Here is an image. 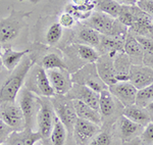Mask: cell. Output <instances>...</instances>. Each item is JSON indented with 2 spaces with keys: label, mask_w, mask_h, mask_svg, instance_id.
Segmentation results:
<instances>
[{
  "label": "cell",
  "mask_w": 153,
  "mask_h": 145,
  "mask_svg": "<svg viewBox=\"0 0 153 145\" xmlns=\"http://www.w3.org/2000/svg\"><path fill=\"white\" fill-rule=\"evenodd\" d=\"M34 65V60L29 55H26L19 65L11 71L8 78L0 87V102L16 101L19 92L26 82L27 76Z\"/></svg>",
  "instance_id": "cell-1"
},
{
  "label": "cell",
  "mask_w": 153,
  "mask_h": 145,
  "mask_svg": "<svg viewBox=\"0 0 153 145\" xmlns=\"http://www.w3.org/2000/svg\"><path fill=\"white\" fill-rule=\"evenodd\" d=\"M86 25L97 31L100 35L122 39L127 34V27L120 24L117 19L99 11L91 14Z\"/></svg>",
  "instance_id": "cell-2"
},
{
  "label": "cell",
  "mask_w": 153,
  "mask_h": 145,
  "mask_svg": "<svg viewBox=\"0 0 153 145\" xmlns=\"http://www.w3.org/2000/svg\"><path fill=\"white\" fill-rule=\"evenodd\" d=\"M32 12L12 9L7 18L0 19V43H9L16 40L26 27V19Z\"/></svg>",
  "instance_id": "cell-3"
},
{
  "label": "cell",
  "mask_w": 153,
  "mask_h": 145,
  "mask_svg": "<svg viewBox=\"0 0 153 145\" xmlns=\"http://www.w3.org/2000/svg\"><path fill=\"white\" fill-rule=\"evenodd\" d=\"M26 88L40 97H53L55 95L47 72L41 65L32 67L26 79Z\"/></svg>",
  "instance_id": "cell-4"
},
{
  "label": "cell",
  "mask_w": 153,
  "mask_h": 145,
  "mask_svg": "<svg viewBox=\"0 0 153 145\" xmlns=\"http://www.w3.org/2000/svg\"><path fill=\"white\" fill-rule=\"evenodd\" d=\"M16 99H18V104L23 112L26 129L33 130L36 125L37 112L39 109V96L24 87L19 92Z\"/></svg>",
  "instance_id": "cell-5"
},
{
  "label": "cell",
  "mask_w": 153,
  "mask_h": 145,
  "mask_svg": "<svg viewBox=\"0 0 153 145\" xmlns=\"http://www.w3.org/2000/svg\"><path fill=\"white\" fill-rule=\"evenodd\" d=\"M55 117L56 115L50 98L39 96V109L37 112L36 125L37 130L41 134L42 140L49 139Z\"/></svg>",
  "instance_id": "cell-6"
},
{
  "label": "cell",
  "mask_w": 153,
  "mask_h": 145,
  "mask_svg": "<svg viewBox=\"0 0 153 145\" xmlns=\"http://www.w3.org/2000/svg\"><path fill=\"white\" fill-rule=\"evenodd\" d=\"M50 100L53 105L56 117L65 126L68 135H71L74 125L78 119L75 109H74L73 101L68 99L65 95H54L53 97H50Z\"/></svg>",
  "instance_id": "cell-7"
},
{
  "label": "cell",
  "mask_w": 153,
  "mask_h": 145,
  "mask_svg": "<svg viewBox=\"0 0 153 145\" xmlns=\"http://www.w3.org/2000/svg\"><path fill=\"white\" fill-rule=\"evenodd\" d=\"M71 81L76 84L87 86L98 93L108 89L106 84L103 83L98 75L95 63H87L86 65H84L78 72L71 75Z\"/></svg>",
  "instance_id": "cell-8"
},
{
  "label": "cell",
  "mask_w": 153,
  "mask_h": 145,
  "mask_svg": "<svg viewBox=\"0 0 153 145\" xmlns=\"http://www.w3.org/2000/svg\"><path fill=\"white\" fill-rule=\"evenodd\" d=\"M0 120L8 125L13 131L26 129L23 112L16 101L0 102Z\"/></svg>",
  "instance_id": "cell-9"
},
{
  "label": "cell",
  "mask_w": 153,
  "mask_h": 145,
  "mask_svg": "<svg viewBox=\"0 0 153 145\" xmlns=\"http://www.w3.org/2000/svg\"><path fill=\"white\" fill-rule=\"evenodd\" d=\"M100 132V126L83 119H76L73 128V136L76 145H86Z\"/></svg>",
  "instance_id": "cell-10"
},
{
  "label": "cell",
  "mask_w": 153,
  "mask_h": 145,
  "mask_svg": "<svg viewBox=\"0 0 153 145\" xmlns=\"http://www.w3.org/2000/svg\"><path fill=\"white\" fill-rule=\"evenodd\" d=\"M65 96L71 100H80L97 110L99 109V93L85 85L73 83L71 90L66 93Z\"/></svg>",
  "instance_id": "cell-11"
},
{
  "label": "cell",
  "mask_w": 153,
  "mask_h": 145,
  "mask_svg": "<svg viewBox=\"0 0 153 145\" xmlns=\"http://www.w3.org/2000/svg\"><path fill=\"white\" fill-rule=\"evenodd\" d=\"M46 72L55 95H65L71 90L73 81L68 68H53Z\"/></svg>",
  "instance_id": "cell-12"
},
{
  "label": "cell",
  "mask_w": 153,
  "mask_h": 145,
  "mask_svg": "<svg viewBox=\"0 0 153 145\" xmlns=\"http://www.w3.org/2000/svg\"><path fill=\"white\" fill-rule=\"evenodd\" d=\"M108 90L125 107L136 104L138 89L130 82H117L109 86Z\"/></svg>",
  "instance_id": "cell-13"
},
{
  "label": "cell",
  "mask_w": 153,
  "mask_h": 145,
  "mask_svg": "<svg viewBox=\"0 0 153 145\" xmlns=\"http://www.w3.org/2000/svg\"><path fill=\"white\" fill-rule=\"evenodd\" d=\"M95 65L100 79L103 81L104 84H106L107 87L117 83L115 80L117 70H115L114 65V58L108 54L101 55L98 57Z\"/></svg>",
  "instance_id": "cell-14"
},
{
  "label": "cell",
  "mask_w": 153,
  "mask_h": 145,
  "mask_svg": "<svg viewBox=\"0 0 153 145\" xmlns=\"http://www.w3.org/2000/svg\"><path fill=\"white\" fill-rule=\"evenodd\" d=\"M134 21L131 26V30L140 34L139 36L152 35L153 34V19L142 11L137 5H133Z\"/></svg>",
  "instance_id": "cell-15"
},
{
  "label": "cell",
  "mask_w": 153,
  "mask_h": 145,
  "mask_svg": "<svg viewBox=\"0 0 153 145\" xmlns=\"http://www.w3.org/2000/svg\"><path fill=\"white\" fill-rule=\"evenodd\" d=\"M41 140V134L38 131L25 129L22 131H13L4 143L5 145H36Z\"/></svg>",
  "instance_id": "cell-16"
},
{
  "label": "cell",
  "mask_w": 153,
  "mask_h": 145,
  "mask_svg": "<svg viewBox=\"0 0 153 145\" xmlns=\"http://www.w3.org/2000/svg\"><path fill=\"white\" fill-rule=\"evenodd\" d=\"M129 76V82L138 90L153 83V70L147 67H130Z\"/></svg>",
  "instance_id": "cell-17"
},
{
  "label": "cell",
  "mask_w": 153,
  "mask_h": 145,
  "mask_svg": "<svg viewBox=\"0 0 153 145\" xmlns=\"http://www.w3.org/2000/svg\"><path fill=\"white\" fill-rule=\"evenodd\" d=\"M118 133L123 141L129 142L136 137H138L144 130V127L137 123L131 121L125 115H120L117 121Z\"/></svg>",
  "instance_id": "cell-18"
},
{
  "label": "cell",
  "mask_w": 153,
  "mask_h": 145,
  "mask_svg": "<svg viewBox=\"0 0 153 145\" xmlns=\"http://www.w3.org/2000/svg\"><path fill=\"white\" fill-rule=\"evenodd\" d=\"M71 101H73V105H74V109H75L76 117L86 120V121H89V122H92V123H94V124L99 125L100 126L102 120H101L99 110L89 106L88 104L80 101V100L74 99V100H71Z\"/></svg>",
  "instance_id": "cell-19"
},
{
  "label": "cell",
  "mask_w": 153,
  "mask_h": 145,
  "mask_svg": "<svg viewBox=\"0 0 153 145\" xmlns=\"http://www.w3.org/2000/svg\"><path fill=\"white\" fill-rule=\"evenodd\" d=\"M30 50H13L11 48H4L1 54L3 68H5L8 72H11L19 65L23 58L28 55Z\"/></svg>",
  "instance_id": "cell-20"
},
{
  "label": "cell",
  "mask_w": 153,
  "mask_h": 145,
  "mask_svg": "<svg viewBox=\"0 0 153 145\" xmlns=\"http://www.w3.org/2000/svg\"><path fill=\"white\" fill-rule=\"evenodd\" d=\"M98 110L100 112L102 121L113 117L115 110H117L115 100L108 89L101 91L99 93V109Z\"/></svg>",
  "instance_id": "cell-21"
},
{
  "label": "cell",
  "mask_w": 153,
  "mask_h": 145,
  "mask_svg": "<svg viewBox=\"0 0 153 145\" xmlns=\"http://www.w3.org/2000/svg\"><path fill=\"white\" fill-rule=\"evenodd\" d=\"M123 115L127 117L131 121L137 123L141 126H147L151 121L149 112L146 109V107L140 106L137 104H133L130 106L125 107L123 110Z\"/></svg>",
  "instance_id": "cell-22"
},
{
  "label": "cell",
  "mask_w": 153,
  "mask_h": 145,
  "mask_svg": "<svg viewBox=\"0 0 153 145\" xmlns=\"http://www.w3.org/2000/svg\"><path fill=\"white\" fill-rule=\"evenodd\" d=\"M124 41L120 38L102 35L100 38L99 47L105 51V54L114 57L117 52H124Z\"/></svg>",
  "instance_id": "cell-23"
},
{
  "label": "cell",
  "mask_w": 153,
  "mask_h": 145,
  "mask_svg": "<svg viewBox=\"0 0 153 145\" xmlns=\"http://www.w3.org/2000/svg\"><path fill=\"white\" fill-rule=\"evenodd\" d=\"M68 132L66 130L65 125L62 122L55 117L53 123V127L51 130L50 136H49V140H50L51 145H65L66 138H68Z\"/></svg>",
  "instance_id": "cell-24"
},
{
  "label": "cell",
  "mask_w": 153,
  "mask_h": 145,
  "mask_svg": "<svg viewBox=\"0 0 153 145\" xmlns=\"http://www.w3.org/2000/svg\"><path fill=\"white\" fill-rule=\"evenodd\" d=\"M94 7L97 8V11L108 14L111 18L117 19L120 11V5L114 0H92Z\"/></svg>",
  "instance_id": "cell-25"
},
{
  "label": "cell",
  "mask_w": 153,
  "mask_h": 145,
  "mask_svg": "<svg viewBox=\"0 0 153 145\" xmlns=\"http://www.w3.org/2000/svg\"><path fill=\"white\" fill-rule=\"evenodd\" d=\"M78 37L80 40H82L86 45H90L92 47L99 46L101 35L94 29L90 28V27L86 26L84 28L80 29L78 33Z\"/></svg>",
  "instance_id": "cell-26"
},
{
  "label": "cell",
  "mask_w": 153,
  "mask_h": 145,
  "mask_svg": "<svg viewBox=\"0 0 153 145\" xmlns=\"http://www.w3.org/2000/svg\"><path fill=\"white\" fill-rule=\"evenodd\" d=\"M79 57L81 59L87 61L88 63H95L99 57V53L95 50L94 47L86 44H76L75 45Z\"/></svg>",
  "instance_id": "cell-27"
},
{
  "label": "cell",
  "mask_w": 153,
  "mask_h": 145,
  "mask_svg": "<svg viewBox=\"0 0 153 145\" xmlns=\"http://www.w3.org/2000/svg\"><path fill=\"white\" fill-rule=\"evenodd\" d=\"M41 67L44 70H53V68H68L66 65L56 53H48L43 56L41 60Z\"/></svg>",
  "instance_id": "cell-28"
},
{
  "label": "cell",
  "mask_w": 153,
  "mask_h": 145,
  "mask_svg": "<svg viewBox=\"0 0 153 145\" xmlns=\"http://www.w3.org/2000/svg\"><path fill=\"white\" fill-rule=\"evenodd\" d=\"M124 51L128 55L133 57H140L142 56L143 48L137 41V39L133 36H128L124 44Z\"/></svg>",
  "instance_id": "cell-29"
},
{
  "label": "cell",
  "mask_w": 153,
  "mask_h": 145,
  "mask_svg": "<svg viewBox=\"0 0 153 145\" xmlns=\"http://www.w3.org/2000/svg\"><path fill=\"white\" fill-rule=\"evenodd\" d=\"M153 101V83L146 87L139 89L136 97V104L140 106L146 107L147 104Z\"/></svg>",
  "instance_id": "cell-30"
},
{
  "label": "cell",
  "mask_w": 153,
  "mask_h": 145,
  "mask_svg": "<svg viewBox=\"0 0 153 145\" xmlns=\"http://www.w3.org/2000/svg\"><path fill=\"white\" fill-rule=\"evenodd\" d=\"M63 34V28L58 23H53L46 33V42L49 45H55L59 42Z\"/></svg>",
  "instance_id": "cell-31"
},
{
  "label": "cell",
  "mask_w": 153,
  "mask_h": 145,
  "mask_svg": "<svg viewBox=\"0 0 153 145\" xmlns=\"http://www.w3.org/2000/svg\"><path fill=\"white\" fill-rule=\"evenodd\" d=\"M117 19L125 27L131 28V26L133 25V21H134L133 5H122Z\"/></svg>",
  "instance_id": "cell-32"
},
{
  "label": "cell",
  "mask_w": 153,
  "mask_h": 145,
  "mask_svg": "<svg viewBox=\"0 0 153 145\" xmlns=\"http://www.w3.org/2000/svg\"><path fill=\"white\" fill-rule=\"evenodd\" d=\"M86 145H111V136L108 132H99Z\"/></svg>",
  "instance_id": "cell-33"
},
{
  "label": "cell",
  "mask_w": 153,
  "mask_h": 145,
  "mask_svg": "<svg viewBox=\"0 0 153 145\" xmlns=\"http://www.w3.org/2000/svg\"><path fill=\"white\" fill-rule=\"evenodd\" d=\"M58 24L60 25L62 28H71L74 25L76 24V19L75 16H73L70 12H63V13L60 14L58 19Z\"/></svg>",
  "instance_id": "cell-34"
},
{
  "label": "cell",
  "mask_w": 153,
  "mask_h": 145,
  "mask_svg": "<svg viewBox=\"0 0 153 145\" xmlns=\"http://www.w3.org/2000/svg\"><path fill=\"white\" fill-rule=\"evenodd\" d=\"M141 141L145 145L153 144V123H149L141 133Z\"/></svg>",
  "instance_id": "cell-35"
},
{
  "label": "cell",
  "mask_w": 153,
  "mask_h": 145,
  "mask_svg": "<svg viewBox=\"0 0 153 145\" xmlns=\"http://www.w3.org/2000/svg\"><path fill=\"white\" fill-rule=\"evenodd\" d=\"M136 5L153 19V0H137Z\"/></svg>",
  "instance_id": "cell-36"
},
{
  "label": "cell",
  "mask_w": 153,
  "mask_h": 145,
  "mask_svg": "<svg viewBox=\"0 0 153 145\" xmlns=\"http://www.w3.org/2000/svg\"><path fill=\"white\" fill-rule=\"evenodd\" d=\"M137 41L140 43V45L142 46L143 49H145L146 51H148L149 53L153 54V40L148 37H145V36H138L137 38Z\"/></svg>",
  "instance_id": "cell-37"
},
{
  "label": "cell",
  "mask_w": 153,
  "mask_h": 145,
  "mask_svg": "<svg viewBox=\"0 0 153 145\" xmlns=\"http://www.w3.org/2000/svg\"><path fill=\"white\" fill-rule=\"evenodd\" d=\"M12 132H13V130L3 121L0 120V143H4Z\"/></svg>",
  "instance_id": "cell-38"
},
{
  "label": "cell",
  "mask_w": 153,
  "mask_h": 145,
  "mask_svg": "<svg viewBox=\"0 0 153 145\" xmlns=\"http://www.w3.org/2000/svg\"><path fill=\"white\" fill-rule=\"evenodd\" d=\"M120 5H136L137 0H114Z\"/></svg>",
  "instance_id": "cell-39"
},
{
  "label": "cell",
  "mask_w": 153,
  "mask_h": 145,
  "mask_svg": "<svg viewBox=\"0 0 153 145\" xmlns=\"http://www.w3.org/2000/svg\"><path fill=\"white\" fill-rule=\"evenodd\" d=\"M146 109L148 110L149 112H151V114H153V101L150 102L149 104L146 105Z\"/></svg>",
  "instance_id": "cell-40"
},
{
  "label": "cell",
  "mask_w": 153,
  "mask_h": 145,
  "mask_svg": "<svg viewBox=\"0 0 153 145\" xmlns=\"http://www.w3.org/2000/svg\"><path fill=\"white\" fill-rule=\"evenodd\" d=\"M131 145H140V142L138 141V140H135V141L132 142V144H131Z\"/></svg>",
  "instance_id": "cell-41"
},
{
  "label": "cell",
  "mask_w": 153,
  "mask_h": 145,
  "mask_svg": "<svg viewBox=\"0 0 153 145\" xmlns=\"http://www.w3.org/2000/svg\"><path fill=\"white\" fill-rule=\"evenodd\" d=\"M2 68H3V63H2V59H1V57H0V72H1Z\"/></svg>",
  "instance_id": "cell-42"
},
{
  "label": "cell",
  "mask_w": 153,
  "mask_h": 145,
  "mask_svg": "<svg viewBox=\"0 0 153 145\" xmlns=\"http://www.w3.org/2000/svg\"><path fill=\"white\" fill-rule=\"evenodd\" d=\"M2 51H3V48H2V45H1V43H0V56L2 54Z\"/></svg>",
  "instance_id": "cell-43"
},
{
  "label": "cell",
  "mask_w": 153,
  "mask_h": 145,
  "mask_svg": "<svg viewBox=\"0 0 153 145\" xmlns=\"http://www.w3.org/2000/svg\"><path fill=\"white\" fill-rule=\"evenodd\" d=\"M36 145H42V144H41V143H39V142H38V143H37Z\"/></svg>",
  "instance_id": "cell-44"
},
{
  "label": "cell",
  "mask_w": 153,
  "mask_h": 145,
  "mask_svg": "<svg viewBox=\"0 0 153 145\" xmlns=\"http://www.w3.org/2000/svg\"><path fill=\"white\" fill-rule=\"evenodd\" d=\"M0 145H5V144H4V143H0Z\"/></svg>",
  "instance_id": "cell-45"
}]
</instances>
